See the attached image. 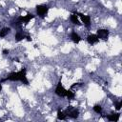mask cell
Listing matches in <instances>:
<instances>
[{
	"mask_svg": "<svg viewBox=\"0 0 122 122\" xmlns=\"http://www.w3.org/2000/svg\"><path fill=\"white\" fill-rule=\"evenodd\" d=\"M104 117H106L109 121H118L119 117H120V113H112V114H109V115H105Z\"/></svg>",
	"mask_w": 122,
	"mask_h": 122,
	"instance_id": "30bf717a",
	"label": "cell"
},
{
	"mask_svg": "<svg viewBox=\"0 0 122 122\" xmlns=\"http://www.w3.org/2000/svg\"><path fill=\"white\" fill-rule=\"evenodd\" d=\"M82 83H73L71 86V89H72V88H74V87H76V86H79V85H81Z\"/></svg>",
	"mask_w": 122,
	"mask_h": 122,
	"instance_id": "d6986e66",
	"label": "cell"
},
{
	"mask_svg": "<svg viewBox=\"0 0 122 122\" xmlns=\"http://www.w3.org/2000/svg\"><path fill=\"white\" fill-rule=\"evenodd\" d=\"M72 13L76 14L77 16H79L80 19H81V21L84 23V25H85L87 28H90V27H91V24H92V23H91V16H90V15H85V14H83V13H81V12L76 11V10H73Z\"/></svg>",
	"mask_w": 122,
	"mask_h": 122,
	"instance_id": "3957f363",
	"label": "cell"
},
{
	"mask_svg": "<svg viewBox=\"0 0 122 122\" xmlns=\"http://www.w3.org/2000/svg\"><path fill=\"white\" fill-rule=\"evenodd\" d=\"M70 19H71V22L72 24H74V25H79V26L81 25V23H80V21H79V19H78V17H77L76 14L71 13V16H70Z\"/></svg>",
	"mask_w": 122,
	"mask_h": 122,
	"instance_id": "7c38bea8",
	"label": "cell"
},
{
	"mask_svg": "<svg viewBox=\"0 0 122 122\" xmlns=\"http://www.w3.org/2000/svg\"><path fill=\"white\" fill-rule=\"evenodd\" d=\"M115 109L116 110H120L121 107H122V101H118V102H115Z\"/></svg>",
	"mask_w": 122,
	"mask_h": 122,
	"instance_id": "e0dca14e",
	"label": "cell"
},
{
	"mask_svg": "<svg viewBox=\"0 0 122 122\" xmlns=\"http://www.w3.org/2000/svg\"><path fill=\"white\" fill-rule=\"evenodd\" d=\"M74 96H75V94H74V92L71 90H67V92H66V96L65 97H67L69 100H72L74 98Z\"/></svg>",
	"mask_w": 122,
	"mask_h": 122,
	"instance_id": "9a60e30c",
	"label": "cell"
},
{
	"mask_svg": "<svg viewBox=\"0 0 122 122\" xmlns=\"http://www.w3.org/2000/svg\"><path fill=\"white\" fill-rule=\"evenodd\" d=\"M34 17H35L34 14H32V13H28L27 15L23 16V23H24V24H28V23H29L30 20H32Z\"/></svg>",
	"mask_w": 122,
	"mask_h": 122,
	"instance_id": "4fadbf2b",
	"label": "cell"
},
{
	"mask_svg": "<svg viewBox=\"0 0 122 122\" xmlns=\"http://www.w3.org/2000/svg\"><path fill=\"white\" fill-rule=\"evenodd\" d=\"M10 28H8V27L2 28L0 30V38H3L6 35H8V33H10Z\"/></svg>",
	"mask_w": 122,
	"mask_h": 122,
	"instance_id": "5bb4252c",
	"label": "cell"
},
{
	"mask_svg": "<svg viewBox=\"0 0 122 122\" xmlns=\"http://www.w3.org/2000/svg\"><path fill=\"white\" fill-rule=\"evenodd\" d=\"M71 41L73 42V43H75V44H78L82 39H81V37L78 35V33H76L75 31H71Z\"/></svg>",
	"mask_w": 122,
	"mask_h": 122,
	"instance_id": "9c48e42d",
	"label": "cell"
},
{
	"mask_svg": "<svg viewBox=\"0 0 122 122\" xmlns=\"http://www.w3.org/2000/svg\"><path fill=\"white\" fill-rule=\"evenodd\" d=\"M9 52H10V51H9V50H7V49H4V50L2 51V53H3L4 55H7V54H9Z\"/></svg>",
	"mask_w": 122,
	"mask_h": 122,
	"instance_id": "ac0fdd59",
	"label": "cell"
},
{
	"mask_svg": "<svg viewBox=\"0 0 122 122\" xmlns=\"http://www.w3.org/2000/svg\"><path fill=\"white\" fill-rule=\"evenodd\" d=\"M15 41H17V42H20V41H22L23 39H25L26 38V34L21 30H17L16 31V33H15Z\"/></svg>",
	"mask_w": 122,
	"mask_h": 122,
	"instance_id": "ba28073f",
	"label": "cell"
},
{
	"mask_svg": "<svg viewBox=\"0 0 122 122\" xmlns=\"http://www.w3.org/2000/svg\"><path fill=\"white\" fill-rule=\"evenodd\" d=\"M67 118V113L65 111H61L60 109L57 110V119L58 120H65Z\"/></svg>",
	"mask_w": 122,
	"mask_h": 122,
	"instance_id": "8fae6325",
	"label": "cell"
},
{
	"mask_svg": "<svg viewBox=\"0 0 122 122\" xmlns=\"http://www.w3.org/2000/svg\"><path fill=\"white\" fill-rule=\"evenodd\" d=\"M1 91H2V83L0 82V92H1Z\"/></svg>",
	"mask_w": 122,
	"mask_h": 122,
	"instance_id": "44dd1931",
	"label": "cell"
},
{
	"mask_svg": "<svg viewBox=\"0 0 122 122\" xmlns=\"http://www.w3.org/2000/svg\"><path fill=\"white\" fill-rule=\"evenodd\" d=\"M6 81H19L21 83H23L24 85H29V80L27 78V70L26 68H22L19 71H14V72H10V74H8V76L6 78H3L1 80L2 82H6Z\"/></svg>",
	"mask_w": 122,
	"mask_h": 122,
	"instance_id": "6da1fadb",
	"label": "cell"
},
{
	"mask_svg": "<svg viewBox=\"0 0 122 122\" xmlns=\"http://www.w3.org/2000/svg\"><path fill=\"white\" fill-rule=\"evenodd\" d=\"M87 41H88L89 44L94 45V44H97V43H98L99 39H98V37H97L96 34H90V35H88V37H87Z\"/></svg>",
	"mask_w": 122,
	"mask_h": 122,
	"instance_id": "52a82bcc",
	"label": "cell"
},
{
	"mask_svg": "<svg viewBox=\"0 0 122 122\" xmlns=\"http://www.w3.org/2000/svg\"><path fill=\"white\" fill-rule=\"evenodd\" d=\"M66 113H67V116L71 117V118H77L78 115H79V111L78 109L76 108H73L72 106H69L67 109H66Z\"/></svg>",
	"mask_w": 122,
	"mask_h": 122,
	"instance_id": "277c9868",
	"label": "cell"
},
{
	"mask_svg": "<svg viewBox=\"0 0 122 122\" xmlns=\"http://www.w3.org/2000/svg\"><path fill=\"white\" fill-rule=\"evenodd\" d=\"M109 34H110V31L107 29H99L96 31V35H97L98 39H101V40H104V41L108 40Z\"/></svg>",
	"mask_w": 122,
	"mask_h": 122,
	"instance_id": "5b68a950",
	"label": "cell"
},
{
	"mask_svg": "<svg viewBox=\"0 0 122 122\" xmlns=\"http://www.w3.org/2000/svg\"><path fill=\"white\" fill-rule=\"evenodd\" d=\"M93 111H94L96 113H99V114H100V113L102 112V107H101L100 105H97V104H96V105L93 106Z\"/></svg>",
	"mask_w": 122,
	"mask_h": 122,
	"instance_id": "2e32d148",
	"label": "cell"
},
{
	"mask_svg": "<svg viewBox=\"0 0 122 122\" xmlns=\"http://www.w3.org/2000/svg\"><path fill=\"white\" fill-rule=\"evenodd\" d=\"M54 92H55L56 95H58V96H60V97H65V96H66L67 90L62 86L61 81L58 82V84H57V86H56V88H55Z\"/></svg>",
	"mask_w": 122,
	"mask_h": 122,
	"instance_id": "8992f818",
	"label": "cell"
},
{
	"mask_svg": "<svg viewBox=\"0 0 122 122\" xmlns=\"http://www.w3.org/2000/svg\"><path fill=\"white\" fill-rule=\"evenodd\" d=\"M49 7L45 4H41V5H37L36 6V12L38 14L39 17L41 18H44L47 14H48V11H49Z\"/></svg>",
	"mask_w": 122,
	"mask_h": 122,
	"instance_id": "7a4b0ae2",
	"label": "cell"
},
{
	"mask_svg": "<svg viewBox=\"0 0 122 122\" xmlns=\"http://www.w3.org/2000/svg\"><path fill=\"white\" fill-rule=\"evenodd\" d=\"M26 39H27V41H29V42L32 40V39H31V37H30V35H26Z\"/></svg>",
	"mask_w": 122,
	"mask_h": 122,
	"instance_id": "ffe728a7",
	"label": "cell"
}]
</instances>
